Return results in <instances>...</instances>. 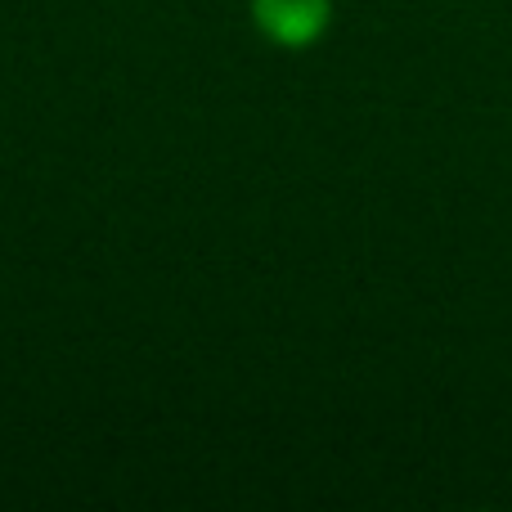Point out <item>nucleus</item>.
Segmentation results:
<instances>
[{"mask_svg":"<svg viewBox=\"0 0 512 512\" xmlns=\"http://www.w3.org/2000/svg\"><path fill=\"white\" fill-rule=\"evenodd\" d=\"M252 23L279 50H310L333 23V0H252Z\"/></svg>","mask_w":512,"mask_h":512,"instance_id":"f257e3e1","label":"nucleus"}]
</instances>
